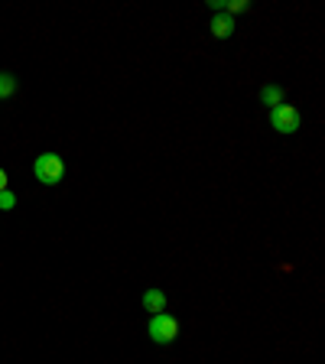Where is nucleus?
Listing matches in <instances>:
<instances>
[{
    "label": "nucleus",
    "instance_id": "7",
    "mask_svg": "<svg viewBox=\"0 0 325 364\" xmlns=\"http://www.w3.org/2000/svg\"><path fill=\"white\" fill-rule=\"evenodd\" d=\"M16 91V78L10 72H0V98H10Z\"/></svg>",
    "mask_w": 325,
    "mask_h": 364
},
{
    "label": "nucleus",
    "instance_id": "2",
    "mask_svg": "<svg viewBox=\"0 0 325 364\" xmlns=\"http://www.w3.org/2000/svg\"><path fill=\"white\" fill-rule=\"evenodd\" d=\"M176 335H179V322L169 312H156L150 318V338L156 345H169V341H176Z\"/></svg>",
    "mask_w": 325,
    "mask_h": 364
},
{
    "label": "nucleus",
    "instance_id": "10",
    "mask_svg": "<svg viewBox=\"0 0 325 364\" xmlns=\"http://www.w3.org/2000/svg\"><path fill=\"white\" fill-rule=\"evenodd\" d=\"M4 189H7V169L0 166V192H4Z\"/></svg>",
    "mask_w": 325,
    "mask_h": 364
},
{
    "label": "nucleus",
    "instance_id": "9",
    "mask_svg": "<svg viewBox=\"0 0 325 364\" xmlns=\"http://www.w3.org/2000/svg\"><path fill=\"white\" fill-rule=\"evenodd\" d=\"M225 10H228V16L241 14V10H247V0H225Z\"/></svg>",
    "mask_w": 325,
    "mask_h": 364
},
{
    "label": "nucleus",
    "instance_id": "8",
    "mask_svg": "<svg viewBox=\"0 0 325 364\" xmlns=\"http://www.w3.org/2000/svg\"><path fill=\"white\" fill-rule=\"evenodd\" d=\"M14 205H16V196H14V192H10V189L0 192V212H10Z\"/></svg>",
    "mask_w": 325,
    "mask_h": 364
},
{
    "label": "nucleus",
    "instance_id": "4",
    "mask_svg": "<svg viewBox=\"0 0 325 364\" xmlns=\"http://www.w3.org/2000/svg\"><path fill=\"white\" fill-rule=\"evenodd\" d=\"M208 26H212V36L215 39H231V36H235V20H231L228 14H215Z\"/></svg>",
    "mask_w": 325,
    "mask_h": 364
},
{
    "label": "nucleus",
    "instance_id": "3",
    "mask_svg": "<svg viewBox=\"0 0 325 364\" xmlns=\"http://www.w3.org/2000/svg\"><path fill=\"white\" fill-rule=\"evenodd\" d=\"M270 124H273V130H280V134H296L299 124H303V114L293 105H280L270 111Z\"/></svg>",
    "mask_w": 325,
    "mask_h": 364
},
{
    "label": "nucleus",
    "instance_id": "1",
    "mask_svg": "<svg viewBox=\"0 0 325 364\" xmlns=\"http://www.w3.org/2000/svg\"><path fill=\"white\" fill-rule=\"evenodd\" d=\"M33 176H36V182H43V186H59L62 176H65V163H62L59 153H43V156H36V163H33Z\"/></svg>",
    "mask_w": 325,
    "mask_h": 364
},
{
    "label": "nucleus",
    "instance_id": "6",
    "mask_svg": "<svg viewBox=\"0 0 325 364\" xmlns=\"http://www.w3.org/2000/svg\"><path fill=\"white\" fill-rule=\"evenodd\" d=\"M283 98H287V95H283V88H277V85H264V91H260V101L270 105V111L273 107H280Z\"/></svg>",
    "mask_w": 325,
    "mask_h": 364
},
{
    "label": "nucleus",
    "instance_id": "5",
    "mask_svg": "<svg viewBox=\"0 0 325 364\" xmlns=\"http://www.w3.org/2000/svg\"><path fill=\"white\" fill-rule=\"evenodd\" d=\"M144 309L153 312V316H156V312H163V309H166V293H163V289H146V293H144Z\"/></svg>",
    "mask_w": 325,
    "mask_h": 364
}]
</instances>
